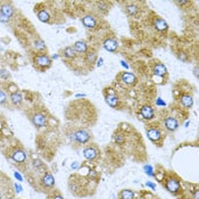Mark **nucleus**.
Segmentation results:
<instances>
[{
	"label": "nucleus",
	"instance_id": "0eeeda50",
	"mask_svg": "<svg viewBox=\"0 0 199 199\" xmlns=\"http://www.w3.org/2000/svg\"><path fill=\"white\" fill-rule=\"evenodd\" d=\"M147 137L152 142H158L162 139V132L157 128H148L147 129Z\"/></svg>",
	"mask_w": 199,
	"mask_h": 199
},
{
	"label": "nucleus",
	"instance_id": "4468645a",
	"mask_svg": "<svg viewBox=\"0 0 199 199\" xmlns=\"http://www.w3.org/2000/svg\"><path fill=\"white\" fill-rule=\"evenodd\" d=\"M140 114L145 119H152L155 116V112H154V108L152 106H149V105H146L141 108L140 110Z\"/></svg>",
	"mask_w": 199,
	"mask_h": 199
},
{
	"label": "nucleus",
	"instance_id": "79ce46f5",
	"mask_svg": "<svg viewBox=\"0 0 199 199\" xmlns=\"http://www.w3.org/2000/svg\"><path fill=\"white\" fill-rule=\"evenodd\" d=\"M53 58H54V59H57V58H58V55H53Z\"/></svg>",
	"mask_w": 199,
	"mask_h": 199
},
{
	"label": "nucleus",
	"instance_id": "9d476101",
	"mask_svg": "<svg viewBox=\"0 0 199 199\" xmlns=\"http://www.w3.org/2000/svg\"><path fill=\"white\" fill-rule=\"evenodd\" d=\"M12 159L15 163L22 164L26 161V154H25V152L21 150V149H16L15 152H13L12 154Z\"/></svg>",
	"mask_w": 199,
	"mask_h": 199
},
{
	"label": "nucleus",
	"instance_id": "7c9ffc66",
	"mask_svg": "<svg viewBox=\"0 0 199 199\" xmlns=\"http://www.w3.org/2000/svg\"><path fill=\"white\" fill-rule=\"evenodd\" d=\"M145 187L146 188H150L152 190H155V189H156V184H155L154 182H152V181H148V182H146V183H145Z\"/></svg>",
	"mask_w": 199,
	"mask_h": 199
},
{
	"label": "nucleus",
	"instance_id": "a878e982",
	"mask_svg": "<svg viewBox=\"0 0 199 199\" xmlns=\"http://www.w3.org/2000/svg\"><path fill=\"white\" fill-rule=\"evenodd\" d=\"M126 13H128L129 15H131V16L137 15L138 7L135 6V5H133V3H131V5H129V6L126 7Z\"/></svg>",
	"mask_w": 199,
	"mask_h": 199
},
{
	"label": "nucleus",
	"instance_id": "6e6552de",
	"mask_svg": "<svg viewBox=\"0 0 199 199\" xmlns=\"http://www.w3.org/2000/svg\"><path fill=\"white\" fill-rule=\"evenodd\" d=\"M104 48L109 53H116L117 49H119V43H117L115 39L108 38L104 41Z\"/></svg>",
	"mask_w": 199,
	"mask_h": 199
},
{
	"label": "nucleus",
	"instance_id": "393cba45",
	"mask_svg": "<svg viewBox=\"0 0 199 199\" xmlns=\"http://www.w3.org/2000/svg\"><path fill=\"white\" fill-rule=\"evenodd\" d=\"M143 171H145L146 174L148 176H150V178H154L155 176V169L154 167H152V165H150V164L143 165Z\"/></svg>",
	"mask_w": 199,
	"mask_h": 199
},
{
	"label": "nucleus",
	"instance_id": "37998d69",
	"mask_svg": "<svg viewBox=\"0 0 199 199\" xmlns=\"http://www.w3.org/2000/svg\"><path fill=\"white\" fill-rule=\"evenodd\" d=\"M76 97H86V95H76Z\"/></svg>",
	"mask_w": 199,
	"mask_h": 199
},
{
	"label": "nucleus",
	"instance_id": "20e7f679",
	"mask_svg": "<svg viewBox=\"0 0 199 199\" xmlns=\"http://www.w3.org/2000/svg\"><path fill=\"white\" fill-rule=\"evenodd\" d=\"M31 121L34 125H36V128H43L46 126L48 123V119L47 116L43 115L41 113H34L32 116H31Z\"/></svg>",
	"mask_w": 199,
	"mask_h": 199
},
{
	"label": "nucleus",
	"instance_id": "c03bdc74",
	"mask_svg": "<svg viewBox=\"0 0 199 199\" xmlns=\"http://www.w3.org/2000/svg\"><path fill=\"white\" fill-rule=\"evenodd\" d=\"M180 199H192V198H189V197H183V198H180Z\"/></svg>",
	"mask_w": 199,
	"mask_h": 199
},
{
	"label": "nucleus",
	"instance_id": "c756f323",
	"mask_svg": "<svg viewBox=\"0 0 199 199\" xmlns=\"http://www.w3.org/2000/svg\"><path fill=\"white\" fill-rule=\"evenodd\" d=\"M0 76L3 79H8L10 75H9V72H7L6 69H0Z\"/></svg>",
	"mask_w": 199,
	"mask_h": 199
},
{
	"label": "nucleus",
	"instance_id": "7ed1b4c3",
	"mask_svg": "<svg viewBox=\"0 0 199 199\" xmlns=\"http://www.w3.org/2000/svg\"><path fill=\"white\" fill-rule=\"evenodd\" d=\"M34 63H36V66H39L43 71V69H49L53 62H51V58L47 54H39L34 57Z\"/></svg>",
	"mask_w": 199,
	"mask_h": 199
},
{
	"label": "nucleus",
	"instance_id": "c9c22d12",
	"mask_svg": "<svg viewBox=\"0 0 199 199\" xmlns=\"http://www.w3.org/2000/svg\"><path fill=\"white\" fill-rule=\"evenodd\" d=\"M156 105H158V106H165V102L162 101L161 98H158L157 100H156Z\"/></svg>",
	"mask_w": 199,
	"mask_h": 199
},
{
	"label": "nucleus",
	"instance_id": "f8f14e48",
	"mask_svg": "<svg viewBox=\"0 0 199 199\" xmlns=\"http://www.w3.org/2000/svg\"><path fill=\"white\" fill-rule=\"evenodd\" d=\"M152 72H154L155 75L157 76H165L167 75V69L166 66L162 64V63H156L152 65Z\"/></svg>",
	"mask_w": 199,
	"mask_h": 199
},
{
	"label": "nucleus",
	"instance_id": "f03ea898",
	"mask_svg": "<svg viewBox=\"0 0 199 199\" xmlns=\"http://www.w3.org/2000/svg\"><path fill=\"white\" fill-rule=\"evenodd\" d=\"M71 138L74 140L76 143H80V145H86L91 140L92 135L89 131L86 130V129H79V130L74 131L73 133L71 134Z\"/></svg>",
	"mask_w": 199,
	"mask_h": 199
},
{
	"label": "nucleus",
	"instance_id": "5701e85b",
	"mask_svg": "<svg viewBox=\"0 0 199 199\" xmlns=\"http://www.w3.org/2000/svg\"><path fill=\"white\" fill-rule=\"evenodd\" d=\"M86 60L89 64H95L97 62V53L95 50H88L86 53Z\"/></svg>",
	"mask_w": 199,
	"mask_h": 199
},
{
	"label": "nucleus",
	"instance_id": "4c0bfd02",
	"mask_svg": "<svg viewBox=\"0 0 199 199\" xmlns=\"http://www.w3.org/2000/svg\"><path fill=\"white\" fill-rule=\"evenodd\" d=\"M121 64H122L123 67H125V69H129V65H128V64H126V63L124 62V60H122V62H121Z\"/></svg>",
	"mask_w": 199,
	"mask_h": 199
},
{
	"label": "nucleus",
	"instance_id": "72a5a7b5",
	"mask_svg": "<svg viewBox=\"0 0 199 199\" xmlns=\"http://www.w3.org/2000/svg\"><path fill=\"white\" fill-rule=\"evenodd\" d=\"M71 167L73 169H77L79 167H80V163H79V162H73V164L71 165Z\"/></svg>",
	"mask_w": 199,
	"mask_h": 199
},
{
	"label": "nucleus",
	"instance_id": "f704fd0d",
	"mask_svg": "<svg viewBox=\"0 0 199 199\" xmlns=\"http://www.w3.org/2000/svg\"><path fill=\"white\" fill-rule=\"evenodd\" d=\"M193 199H199V190L198 189H195V192H193Z\"/></svg>",
	"mask_w": 199,
	"mask_h": 199
},
{
	"label": "nucleus",
	"instance_id": "473e14b6",
	"mask_svg": "<svg viewBox=\"0 0 199 199\" xmlns=\"http://www.w3.org/2000/svg\"><path fill=\"white\" fill-rule=\"evenodd\" d=\"M14 175H15V178H16V180H18L19 182H22L23 181V176L19 174L18 172H14Z\"/></svg>",
	"mask_w": 199,
	"mask_h": 199
},
{
	"label": "nucleus",
	"instance_id": "423d86ee",
	"mask_svg": "<svg viewBox=\"0 0 199 199\" xmlns=\"http://www.w3.org/2000/svg\"><path fill=\"white\" fill-rule=\"evenodd\" d=\"M164 125H165V129L169 132H174L179 129V121L175 117H172V116H169L165 119L164 121Z\"/></svg>",
	"mask_w": 199,
	"mask_h": 199
},
{
	"label": "nucleus",
	"instance_id": "412c9836",
	"mask_svg": "<svg viewBox=\"0 0 199 199\" xmlns=\"http://www.w3.org/2000/svg\"><path fill=\"white\" fill-rule=\"evenodd\" d=\"M42 183H43V185H46V187H54V184H55L54 176L51 175L50 173L45 174V176L42 178Z\"/></svg>",
	"mask_w": 199,
	"mask_h": 199
},
{
	"label": "nucleus",
	"instance_id": "f257e3e1",
	"mask_svg": "<svg viewBox=\"0 0 199 199\" xmlns=\"http://www.w3.org/2000/svg\"><path fill=\"white\" fill-rule=\"evenodd\" d=\"M164 187L169 192L173 193V195H179L182 191V185L180 179L173 175L167 176L164 180Z\"/></svg>",
	"mask_w": 199,
	"mask_h": 199
},
{
	"label": "nucleus",
	"instance_id": "4be33fe9",
	"mask_svg": "<svg viewBox=\"0 0 199 199\" xmlns=\"http://www.w3.org/2000/svg\"><path fill=\"white\" fill-rule=\"evenodd\" d=\"M134 197H135V193L130 189H123L119 192V198L121 199H134Z\"/></svg>",
	"mask_w": 199,
	"mask_h": 199
},
{
	"label": "nucleus",
	"instance_id": "ea45409f",
	"mask_svg": "<svg viewBox=\"0 0 199 199\" xmlns=\"http://www.w3.org/2000/svg\"><path fill=\"white\" fill-rule=\"evenodd\" d=\"M101 65H102V58L98 59V64H97V66H101Z\"/></svg>",
	"mask_w": 199,
	"mask_h": 199
},
{
	"label": "nucleus",
	"instance_id": "b1692460",
	"mask_svg": "<svg viewBox=\"0 0 199 199\" xmlns=\"http://www.w3.org/2000/svg\"><path fill=\"white\" fill-rule=\"evenodd\" d=\"M38 18L41 22L48 23V22H49V18H50V15H49V13H48L46 9H41V10L38 13Z\"/></svg>",
	"mask_w": 199,
	"mask_h": 199
},
{
	"label": "nucleus",
	"instance_id": "2eb2a0df",
	"mask_svg": "<svg viewBox=\"0 0 199 199\" xmlns=\"http://www.w3.org/2000/svg\"><path fill=\"white\" fill-rule=\"evenodd\" d=\"M74 50L76 51V54H86L88 51V45L84 40H79L74 43Z\"/></svg>",
	"mask_w": 199,
	"mask_h": 199
},
{
	"label": "nucleus",
	"instance_id": "bb28decb",
	"mask_svg": "<svg viewBox=\"0 0 199 199\" xmlns=\"http://www.w3.org/2000/svg\"><path fill=\"white\" fill-rule=\"evenodd\" d=\"M34 47L36 48V49H39V50H45L46 49V45H45V42L42 41V40H36V42H34Z\"/></svg>",
	"mask_w": 199,
	"mask_h": 199
},
{
	"label": "nucleus",
	"instance_id": "a19ab883",
	"mask_svg": "<svg viewBox=\"0 0 199 199\" xmlns=\"http://www.w3.org/2000/svg\"><path fill=\"white\" fill-rule=\"evenodd\" d=\"M195 75H196V77H198V67H195Z\"/></svg>",
	"mask_w": 199,
	"mask_h": 199
},
{
	"label": "nucleus",
	"instance_id": "39448f33",
	"mask_svg": "<svg viewBox=\"0 0 199 199\" xmlns=\"http://www.w3.org/2000/svg\"><path fill=\"white\" fill-rule=\"evenodd\" d=\"M82 154H83L84 158L88 161H95L96 158L99 156V150L96 148L95 146H88L83 149Z\"/></svg>",
	"mask_w": 199,
	"mask_h": 199
},
{
	"label": "nucleus",
	"instance_id": "f3484780",
	"mask_svg": "<svg viewBox=\"0 0 199 199\" xmlns=\"http://www.w3.org/2000/svg\"><path fill=\"white\" fill-rule=\"evenodd\" d=\"M106 102H107L108 105H109L112 108H115V109H117L119 106V99L116 97L115 95H107L106 97Z\"/></svg>",
	"mask_w": 199,
	"mask_h": 199
},
{
	"label": "nucleus",
	"instance_id": "cd10ccee",
	"mask_svg": "<svg viewBox=\"0 0 199 199\" xmlns=\"http://www.w3.org/2000/svg\"><path fill=\"white\" fill-rule=\"evenodd\" d=\"M124 137H123L122 134H116V135H114V141H115L116 143H119V145H121V143L124 142Z\"/></svg>",
	"mask_w": 199,
	"mask_h": 199
},
{
	"label": "nucleus",
	"instance_id": "a18cd8bd",
	"mask_svg": "<svg viewBox=\"0 0 199 199\" xmlns=\"http://www.w3.org/2000/svg\"><path fill=\"white\" fill-rule=\"evenodd\" d=\"M0 198H1V195H0Z\"/></svg>",
	"mask_w": 199,
	"mask_h": 199
},
{
	"label": "nucleus",
	"instance_id": "dca6fc26",
	"mask_svg": "<svg viewBox=\"0 0 199 199\" xmlns=\"http://www.w3.org/2000/svg\"><path fill=\"white\" fill-rule=\"evenodd\" d=\"M13 13H14V9L9 3H3V6L0 7V15L5 16V17L10 18L13 16Z\"/></svg>",
	"mask_w": 199,
	"mask_h": 199
},
{
	"label": "nucleus",
	"instance_id": "2f4dec72",
	"mask_svg": "<svg viewBox=\"0 0 199 199\" xmlns=\"http://www.w3.org/2000/svg\"><path fill=\"white\" fill-rule=\"evenodd\" d=\"M14 187H15V189H16V192H22L23 191V188H22V185H19L18 183H15L14 184Z\"/></svg>",
	"mask_w": 199,
	"mask_h": 199
},
{
	"label": "nucleus",
	"instance_id": "e433bc0d",
	"mask_svg": "<svg viewBox=\"0 0 199 199\" xmlns=\"http://www.w3.org/2000/svg\"><path fill=\"white\" fill-rule=\"evenodd\" d=\"M0 21L3 22V23H6V22H8V21H9V18L5 17V16H3V15H0Z\"/></svg>",
	"mask_w": 199,
	"mask_h": 199
},
{
	"label": "nucleus",
	"instance_id": "1a4fd4ad",
	"mask_svg": "<svg viewBox=\"0 0 199 199\" xmlns=\"http://www.w3.org/2000/svg\"><path fill=\"white\" fill-rule=\"evenodd\" d=\"M121 80H122L123 83L128 84V86H132L137 82V77L131 72H123L121 74Z\"/></svg>",
	"mask_w": 199,
	"mask_h": 199
},
{
	"label": "nucleus",
	"instance_id": "6ab92c4d",
	"mask_svg": "<svg viewBox=\"0 0 199 199\" xmlns=\"http://www.w3.org/2000/svg\"><path fill=\"white\" fill-rule=\"evenodd\" d=\"M10 101H12L13 105H15V106H21L22 102H23V97H22V93L21 92H13L12 95H10Z\"/></svg>",
	"mask_w": 199,
	"mask_h": 199
},
{
	"label": "nucleus",
	"instance_id": "58836bf2",
	"mask_svg": "<svg viewBox=\"0 0 199 199\" xmlns=\"http://www.w3.org/2000/svg\"><path fill=\"white\" fill-rule=\"evenodd\" d=\"M53 199H64V198H63V197L60 196V195H57V196L53 197Z\"/></svg>",
	"mask_w": 199,
	"mask_h": 199
},
{
	"label": "nucleus",
	"instance_id": "c85d7f7f",
	"mask_svg": "<svg viewBox=\"0 0 199 199\" xmlns=\"http://www.w3.org/2000/svg\"><path fill=\"white\" fill-rule=\"evenodd\" d=\"M7 101V96L6 93L3 91V90H0V105H3L5 102Z\"/></svg>",
	"mask_w": 199,
	"mask_h": 199
},
{
	"label": "nucleus",
	"instance_id": "aec40b11",
	"mask_svg": "<svg viewBox=\"0 0 199 199\" xmlns=\"http://www.w3.org/2000/svg\"><path fill=\"white\" fill-rule=\"evenodd\" d=\"M63 55L66 57V58H69V59H74L75 57L77 56L76 51L74 50V48L72 47V46H69V47H66L64 50H63Z\"/></svg>",
	"mask_w": 199,
	"mask_h": 199
},
{
	"label": "nucleus",
	"instance_id": "9b49d317",
	"mask_svg": "<svg viewBox=\"0 0 199 199\" xmlns=\"http://www.w3.org/2000/svg\"><path fill=\"white\" fill-rule=\"evenodd\" d=\"M154 25H155V29L159 32H166L169 30V24L166 23V21H164L162 17H156L154 21Z\"/></svg>",
	"mask_w": 199,
	"mask_h": 199
},
{
	"label": "nucleus",
	"instance_id": "a211bd4d",
	"mask_svg": "<svg viewBox=\"0 0 199 199\" xmlns=\"http://www.w3.org/2000/svg\"><path fill=\"white\" fill-rule=\"evenodd\" d=\"M180 102L184 108H191L193 106V99L190 95H182L180 98Z\"/></svg>",
	"mask_w": 199,
	"mask_h": 199
},
{
	"label": "nucleus",
	"instance_id": "ddd939ff",
	"mask_svg": "<svg viewBox=\"0 0 199 199\" xmlns=\"http://www.w3.org/2000/svg\"><path fill=\"white\" fill-rule=\"evenodd\" d=\"M81 21H82V24H83L84 26L88 27V29H95L97 26V19L92 15L83 16V17L81 18Z\"/></svg>",
	"mask_w": 199,
	"mask_h": 199
}]
</instances>
